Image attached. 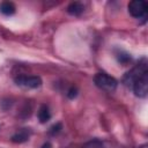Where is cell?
I'll return each instance as SVG.
<instances>
[{"mask_svg": "<svg viewBox=\"0 0 148 148\" xmlns=\"http://www.w3.org/2000/svg\"><path fill=\"white\" fill-rule=\"evenodd\" d=\"M124 82L128 86L135 96L138 97H146L148 92V69L146 60L138 64L131 72L125 75Z\"/></svg>", "mask_w": 148, "mask_h": 148, "instance_id": "obj_1", "label": "cell"}, {"mask_svg": "<svg viewBox=\"0 0 148 148\" xmlns=\"http://www.w3.org/2000/svg\"><path fill=\"white\" fill-rule=\"evenodd\" d=\"M94 82L95 84L106 91H113L117 88V80L110 75H108L106 73H97L94 77Z\"/></svg>", "mask_w": 148, "mask_h": 148, "instance_id": "obj_2", "label": "cell"}, {"mask_svg": "<svg viewBox=\"0 0 148 148\" xmlns=\"http://www.w3.org/2000/svg\"><path fill=\"white\" fill-rule=\"evenodd\" d=\"M15 83L20 87L28 88V89H35L42 86V80L39 76L35 75H18L14 79Z\"/></svg>", "mask_w": 148, "mask_h": 148, "instance_id": "obj_3", "label": "cell"}, {"mask_svg": "<svg viewBox=\"0 0 148 148\" xmlns=\"http://www.w3.org/2000/svg\"><path fill=\"white\" fill-rule=\"evenodd\" d=\"M147 9H148V6L143 0H134L128 3V13L136 18H141L146 16Z\"/></svg>", "mask_w": 148, "mask_h": 148, "instance_id": "obj_4", "label": "cell"}, {"mask_svg": "<svg viewBox=\"0 0 148 148\" xmlns=\"http://www.w3.org/2000/svg\"><path fill=\"white\" fill-rule=\"evenodd\" d=\"M30 134H31V131H30L29 128H21V130H18L15 134H13L12 141H13V142H16V143L25 142L27 140H29Z\"/></svg>", "mask_w": 148, "mask_h": 148, "instance_id": "obj_5", "label": "cell"}, {"mask_svg": "<svg viewBox=\"0 0 148 148\" xmlns=\"http://www.w3.org/2000/svg\"><path fill=\"white\" fill-rule=\"evenodd\" d=\"M37 117H38L39 123H42V124L47 123V121L50 120V118H51V112H50V110H49V106L45 105V104L40 105V108L38 109Z\"/></svg>", "mask_w": 148, "mask_h": 148, "instance_id": "obj_6", "label": "cell"}, {"mask_svg": "<svg viewBox=\"0 0 148 148\" xmlns=\"http://www.w3.org/2000/svg\"><path fill=\"white\" fill-rule=\"evenodd\" d=\"M16 8H15V5L10 1H2L0 3V13L6 15V16H10L15 13Z\"/></svg>", "mask_w": 148, "mask_h": 148, "instance_id": "obj_7", "label": "cell"}, {"mask_svg": "<svg viewBox=\"0 0 148 148\" xmlns=\"http://www.w3.org/2000/svg\"><path fill=\"white\" fill-rule=\"evenodd\" d=\"M83 10H84V6L81 2H77V1L69 3V6L67 7V12L71 15H74V16H79L80 14H82Z\"/></svg>", "mask_w": 148, "mask_h": 148, "instance_id": "obj_8", "label": "cell"}, {"mask_svg": "<svg viewBox=\"0 0 148 148\" xmlns=\"http://www.w3.org/2000/svg\"><path fill=\"white\" fill-rule=\"evenodd\" d=\"M82 148H104L103 143L99 140H91L82 146Z\"/></svg>", "mask_w": 148, "mask_h": 148, "instance_id": "obj_9", "label": "cell"}, {"mask_svg": "<svg viewBox=\"0 0 148 148\" xmlns=\"http://www.w3.org/2000/svg\"><path fill=\"white\" fill-rule=\"evenodd\" d=\"M76 95H77V89H76L75 87H71V88L67 90V96H68L69 98H74V97H76Z\"/></svg>", "mask_w": 148, "mask_h": 148, "instance_id": "obj_10", "label": "cell"}, {"mask_svg": "<svg viewBox=\"0 0 148 148\" xmlns=\"http://www.w3.org/2000/svg\"><path fill=\"white\" fill-rule=\"evenodd\" d=\"M60 130H61V125H60V124L53 125V126L51 127V134H57V133L60 132Z\"/></svg>", "mask_w": 148, "mask_h": 148, "instance_id": "obj_11", "label": "cell"}, {"mask_svg": "<svg viewBox=\"0 0 148 148\" xmlns=\"http://www.w3.org/2000/svg\"><path fill=\"white\" fill-rule=\"evenodd\" d=\"M40 148H52V145H51L50 142H46V143H44Z\"/></svg>", "mask_w": 148, "mask_h": 148, "instance_id": "obj_12", "label": "cell"}]
</instances>
